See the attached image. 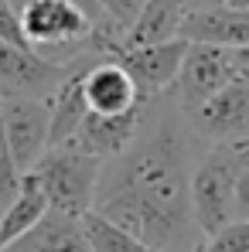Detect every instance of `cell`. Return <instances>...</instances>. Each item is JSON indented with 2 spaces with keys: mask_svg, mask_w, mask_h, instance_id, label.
I'll use <instances>...</instances> for the list:
<instances>
[{
  "mask_svg": "<svg viewBox=\"0 0 249 252\" xmlns=\"http://www.w3.org/2000/svg\"><path fill=\"white\" fill-rule=\"evenodd\" d=\"M198 133L167 99L147 102L137 140L106 160L92 211L161 252H198L205 235L191 211Z\"/></svg>",
  "mask_w": 249,
  "mask_h": 252,
  "instance_id": "cell-1",
  "label": "cell"
},
{
  "mask_svg": "<svg viewBox=\"0 0 249 252\" xmlns=\"http://www.w3.org/2000/svg\"><path fill=\"white\" fill-rule=\"evenodd\" d=\"M106 24L96 0H28L21 7L24 41L55 65L99 55V28Z\"/></svg>",
  "mask_w": 249,
  "mask_h": 252,
  "instance_id": "cell-2",
  "label": "cell"
},
{
  "mask_svg": "<svg viewBox=\"0 0 249 252\" xmlns=\"http://www.w3.org/2000/svg\"><path fill=\"white\" fill-rule=\"evenodd\" d=\"M249 160L246 143H212L198 157L191 174V211L202 235H215L229 221H236V188Z\"/></svg>",
  "mask_w": 249,
  "mask_h": 252,
  "instance_id": "cell-3",
  "label": "cell"
},
{
  "mask_svg": "<svg viewBox=\"0 0 249 252\" xmlns=\"http://www.w3.org/2000/svg\"><path fill=\"white\" fill-rule=\"evenodd\" d=\"M31 174L44 188L51 211L85 218L96 205L103 160L79 150L75 143H62V147H48L41 154V160L31 167Z\"/></svg>",
  "mask_w": 249,
  "mask_h": 252,
  "instance_id": "cell-4",
  "label": "cell"
},
{
  "mask_svg": "<svg viewBox=\"0 0 249 252\" xmlns=\"http://www.w3.org/2000/svg\"><path fill=\"white\" fill-rule=\"evenodd\" d=\"M236 79H239V72H236V51L232 48L191 44L188 55H184V65L178 72V82L171 85L164 95L181 113H191L202 102H208L215 92L232 85Z\"/></svg>",
  "mask_w": 249,
  "mask_h": 252,
  "instance_id": "cell-5",
  "label": "cell"
},
{
  "mask_svg": "<svg viewBox=\"0 0 249 252\" xmlns=\"http://www.w3.org/2000/svg\"><path fill=\"white\" fill-rule=\"evenodd\" d=\"M69 65H55L28 44L0 38V99H51Z\"/></svg>",
  "mask_w": 249,
  "mask_h": 252,
  "instance_id": "cell-6",
  "label": "cell"
},
{
  "mask_svg": "<svg viewBox=\"0 0 249 252\" xmlns=\"http://www.w3.org/2000/svg\"><path fill=\"white\" fill-rule=\"evenodd\" d=\"M191 129L198 133V140L212 143H246L249 140V82L236 79L225 85L222 92H215L208 102L198 109L184 113Z\"/></svg>",
  "mask_w": 249,
  "mask_h": 252,
  "instance_id": "cell-7",
  "label": "cell"
},
{
  "mask_svg": "<svg viewBox=\"0 0 249 252\" xmlns=\"http://www.w3.org/2000/svg\"><path fill=\"white\" fill-rule=\"evenodd\" d=\"M188 48H191V41H184V38H167V41H154V44L120 48L109 58H116L130 72V79L140 85V92L147 99H154V95H164L178 82V72L184 65Z\"/></svg>",
  "mask_w": 249,
  "mask_h": 252,
  "instance_id": "cell-8",
  "label": "cell"
},
{
  "mask_svg": "<svg viewBox=\"0 0 249 252\" xmlns=\"http://www.w3.org/2000/svg\"><path fill=\"white\" fill-rule=\"evenodd\" d=\"M3 129L21 174L35 167L51 140V106L48 99H0Z\"/></svg>",
  "mask_w": 249,
  "mask_h": 252,
  "instance_id": "cell-9",
  "label": "cell"
},
{
  "mask_svg": "<svg viewBox=\"0 0 249 252\" xmlns=\"http://www.w3.org/2000/svg\"><path fill=\"white\" fill-rule=\"evenodd\" d=\"M85 99H89V113H99V116H123V113L143 109L150 102L140 92V85L130 79V72L109 55H99L89 65V72H85Z\"/></svg>",
  "mask_w": 249,
  "mask_h": 252,
  "instance_id": "cell-10",
  "label": "cell"
},
{
  "mask_svg": "<svg viewBox=\"0 0 249 252\" xmlns=\"http://www.w3.org/2000/svg\"><path fill=\"white\" fill-rule=\"evenodd\" d=\"M178 38L191 44H218V48H246L249 44V7L229 3H202L191 7L178 28Z\"/></svg>",
  "mask_w": 249,
  "mask_h": 252,
  "instance_id": "cell-11",
  "label": "cell"
},
{
  "mask_svg": "<svg viewBox=\"0 0 249 252\" xmlns=\"http://www.w3.org/2000/svg\"><path fill=\"white\" fill-rule=\"evenodd\" d=\"M143 113H147V106H143V109H133V113H123V116H99V113H89L85 123L79 126V133L72 136V143L106 164V160L120 157L126 147L137 140L140 123H143Z\"/></svg>",
  "mask_w": 249,
  "mask_h": 252,
  "instance_id": "cell-12",
  "label": "cell"
},
{
  "mask_svg": "<svg viewBox=\"0 0 249 252\" xmlns=\"http://www.w3.org/2000/svg\"><path fill=\"white\" fill-rule=\"evenodd\" d=\"M0 252H96V249H92V242L85 235L82 218L48 211L41 225H35L28 235H21L17 242L3 246Z\"/></svg>",
  "mask_w": 249,
  "mask_h": 252,
  "instance_id": "cell-13",
  "label": "cell"
},
{
  "mask_svg": "<svg viewBox=\"0 0 249 252\" xmlns=\"http://www.w3.org/2000/svg\"><path fill=\"white\" fill-rule=\"evenodd\" d=\"M48 211H51L48 194L38 184V177L28 170L24 181H21V191L0 208V249L10 246V242H17L21 235H28L35 225H41Z\"/></svg>",
  "mask_w": 249,
  "mask_h": 252,
  "instance_id": "cell-14",
  "label": "cell"
},
{
  "mask_svg": "<svg viewBox=\"0 0 249 252\" xmlns=\"http://www.w3.org/2000/svg\"><path fill=\"white\" fill-rule=\"evenodd\" d=\"M82 225H85V235H89V242H92L96 252H161V249H154L150 242L137 239L133 232H126L120 225L106 221V218L96 215V211L85 215Z\"/></svg>",
  "mask_w": 249,
  "mask_h": 252,
  "instance_id": "cell-15",
  "label": "cell"
},
{
  "mask_svg": "<svg viewBox=\"0 0 249 252\" xmlns=\"http://www.w3.org/2000/svg\"><path fill=\"white\" fill-rule=\"evenodd\" d=\"M21 181H24V174L14 160V150H10V140L3 129V116H0V208L21 191Z\"/></svg>",
  "mask_w": 249,
  "mask_h": 252,
  "instance_id": "cell-16",
  "label": "cell"
},
{
  "mask_svg": "<svg viewBox=\"0 0 249 252\" xmlns=\"http://www.w3.org/2000/svg\"><path fill=\"white\" fill-rule=\"evenodd\" d=\"M147 3H150V0H96V7L103 10V17H106L116 31H123V38L133 31V24L140 21V14H143Z\"/></svg>",
  "mask_w": 249,
  "mask_h": 252,
  "instance_id": "cell-17",
  "label": "cell"
},
{
  "mask_svg": "<svg viewBox=\"0 0 249 252\" xmlns=\"http://www.w3.org/2000/svg\"><path fill=\"white\" fill-rule=\"evenodd\" d=\"M202 252H249V221H229L215 235H205Z\"/></svg>",
  "mask_w": 249,
  "mask_h": 252,
  "instance_id": "cell-18",
  "label": "cell"
},
{
  "mask_svg": "<svg viewBox=\"0 0 249 252\" xmlns=\"http://www.w3.org/2000/svg\"><path fill=\"white\" fill-rule=\"evenodd\" d=\"M0 38L14 44H28L24 41V28H21V10H17L14 0H0Z\"/></svg>",
  "mask_w": 249,
  "mask_h": 252,
  "instance_id": "cell-19",
  "label": "cell"
},
{
  "mask_svg": "<svg viewBox=\"0 0 249 252\" xmlns=\"http://www.w3.org/2000/svg\"><path fill=\"white\" fill-rule=\"evenodd\" d=\"M236 221H249V160L239 174V188H236Z\"/></svg>",
  "mask_w": 249,
  "mask_h": 252,
  "instance_id": "cell-20",
  "label": "cell"
},
{
  "mask_svg": "<svg viewBox=\"0 0 249 252\" xmlns=\"http://www.w3.org/2000/svg\"><path fill=\"white\" fill-rule=\"evenodd\" d=\"M14 3H17V10H21V7H24V3H28V0H14Z\"/></svg>",
  "mask_w": 249,
  "mask_h": 252,
  "instance_id": "cell-21",
  "label": "cell"
},
{
  "mask_svg": "<svg viewBox=\"0 0 249 252\" xmlns=\"http://www.w3.org/2000/svg\"><path fill=\"white\" fill-rule=\"evenodd\" d=\"M198 252H202V249H198Z\"/></svg>",
  "mask_w": 249,
  "mask_h": 252,
  "instance_id": "cell-22",
  "label": "cell"
}]
</instances>
